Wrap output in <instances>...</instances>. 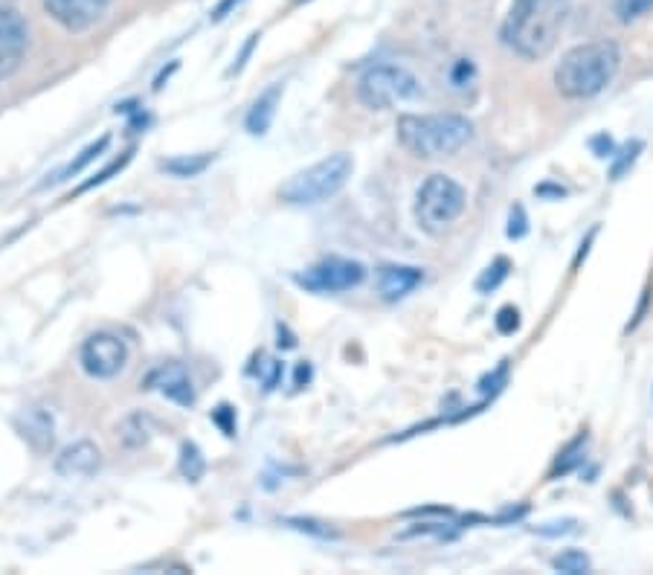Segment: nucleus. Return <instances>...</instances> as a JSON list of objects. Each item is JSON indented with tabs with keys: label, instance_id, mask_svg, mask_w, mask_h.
Segmentation results:
<instances>
[{
	"label": "nucleus",
	"instance_id": "29",
	"mask_svg": "<svg viewBox=\"0 0 653 575\" xmlns=\"http://www.w3.org/2000/svg\"><path fill=\"white\" fill-rule=\"evenodd\" d=\"M572 526H575V520H564V523H546V526H540L537 532H540V535H566V532H572Z\"/></svg>",
	"mask_w": 653,
	"mask_h": 575
},
{
	"label": "nucleus",
	"instance_id": "18",
	"mask_svg": "<svg viewBox=\"0 0 653 575\" xmlns=\"http://www.w3.org/2000/svg\"><path fill=\"white\" fill-rule=\"evenodd\" d=\"M207 471V459L201 454V448L195 442H183L180 445V474L189 480V483H198Z\"/></svg>",
	"mask_w": 653,
	"mask_h": 575
},
{
	"label": "nucleus",
	"instance_id": "8",
	"mask_svg": "<svg viewBox=\"0 0 653 575\" xmlns=\"http://www.w3.org/2000/svg\"><path fill=\"white\" fill-rule=\"evenodd\" d=\"M128 364V346L125 340L114 332H96L90 334L82 346V369L90 378L108 381L119 375Z\"/></svg>",
	"mask_w": 653,
	"mask_h": 575
},
{
	"label": "nucleus",
	"instance_id": "1",
	"mask_svg": "<svg viewBox=\"0 0 653 575\" xmlns=\"http://www.w3.org/2000/svg\"><path fill=\"white\" fill-rule=\"evenodd\" d=\"M569 0H514L503 21L500 38L520 59H546L564 32Z\"/></svg>",
	"mask_w": 653,
	"mask_h": 575
},
{
	"label": "nucleus",
	"instance_id": "12",
	"mask_svg": "<svg viewBox=\"0 0 653 575\" xmlns=\"http://www.w3.org/2000/svg\"><path fill=\"white\" fill-rule=\"evenodd\" d=\"M424 279L421 268L413 265H384L378 271V294L384 297L386 303H398L407 294H413Z\"/></svg>",
	"mask_w": 653,
	"mask_h": 575
},
{
	"label": "nucleus",
	"instance_id": "19",
	"mask_svg": "<svg viewBox=\"0 0 653 575\" xmlns=\"http://www.w3.org/2000/svg\"><path fill=\"white\" fill-rule=\"evenodd\" d=\"M122 439H125V445H128V448H140V445H146V442L151 439L149 416L137 413V416L125 419V422H122Z\"/></svg>",
	"mask_w": 653,
	"mask_h": 575
},
{
	"label": "nucleus",
	"instance_id": "25",
	"mask_svg": "<svg viewBox=\"0 0 653 575\" xmlns=\"http://www.w3.org/2000/svg\"><path fill=\"white\" fill-rule=\"evenodd\" d=\"M520 329V311L514 305H505L497 314V332L500 334H514Z\"/></svg>",
	"mask_w": 653,
	"mask_h": 575
},
{
	"label": "nucleus",
	"instance_id": "11",
	"mask_svg": "<svg viewBox=\"0 0 653 575\" xmlns=\"http://www.w3.org/2000/svg\"><path fill=\"white\" fill-rule=\"evenodd\" d=\"M146 387L166 395L169 401H175L180 407H192L195 404L192 378H189V372L180 364H163L160 369H154L149 378H146Z\"/></svg>",
	"mask_w": 653,
	"mask_h": 575
},
{
	"label": "nucleus",
	"instance_id": "7",
	"mask_svg": "<svg viewBox=\"0 0 653 575\" xmlns=\"http://www.w3.org/2000/svg\"><path fill=\"white\" fill-rule=\"evenodd\" d=\"M363 276H366V268L360 262L331 256V259L311 265L305 273H297L294 279H297L299 288H305L311 294H340V291L357 288L363 282Z\"/></svg>",
	"mask_w": 653,
	"mask_h": 575
},
{
	"label": "nucleus",
	"instance_id": "27",
	"mask_svg": "<svg viewBox=\"0 0 653 575\" xmlns=\"http://www.w3.org/2000/svg\"><path fill=\"white\" fill-rule=\"evenodd\" d=\"M529 233V224H526V210L523 207H514L508 215V239H523Z\"/></svg>",
	"mask_w": 653,
	"mask_h": 575
},
{
	"label": "nucleus",
	"instance_id": "13",
	"mask_svg": "<svg viewBox=\"0 0 653 575\" xmlns=\"http://www.w3.org/2000/svg\"><path fill=\"white\" fill-rule=\"evenodd\" d=\"M99 465H102V454H99V448H96L93 442H88V439L73 442V445L64 448L59 459H56V471H59L61 477H67V480H73V477H90V474L99 471Z\"/></svg>",
	"mask_w": 653,
	"mask_h": 575
},
{
	"label": "nucleus",
	"instance_id": "23",
	"mask_svg": "<svg viewBox=\"0 0 653 575\" xmlns=\"http://www.w3.org/2000/svg\"><path fill=\"white\" fill-rule=\"evenodd\" d=\"M584 448H587V436H581V439H575L569 448H566L561 459H558V465H555V471H552V477H558V474H566V471H572L578 462H581V456H584Z\"/></svg>",
	"mask_w": 653,
	"mask_h": 575
},
{
	"label": "nucleus",
	"instance_id": "17",
	"mask_svg": "<svg viewBox=\"0 0 653 575\" xmlns=\"http://www.w3.org/2000/svg\"><path fill=\"white\" fill-rule=\"evenodd\" d=\"M108 143H111V137H108V134H105V137H99L96 143H90L85 152L79 154L76 160H70V163H67V166H64L61 172H56V175H53V181H47V183H64V181H70V178H76V175H79V172H82V169H85L88 163H93V160H96L99 154L108 149ZM47 183H44V186H47Z\"/></svg>",
	"mask_w": 653,
	"mask_h": 575
},
{
	"label": "nucleus",
	"instance_id": "5",
	"mask_svg": "<svg viewBox=\"0 0 653 575\" xmlns=\"http://www.w3.org/2000/svg\"><path fill=\"white\" fill-rule=\"evenodd\" d=\"M468 195L447 175H430L416 195V221L427 236H442L465 212Z\"/></svg>",
	"mask_w": 653,
	"mask_h": 575
},
{
	"label": "nucleus",
	"instance_id": "14",
	"mask_svg": "<svg viewBox=\"0 0 653 575\" xmlns=\"http://www.w3.org/2000/svg\"><path fill=\"white\" fill-rule=\"evenodd\" d=\"M18 430H21V436L30 442L32 448L41 451V454L50 451L53 442H56V436H53V416L47 410H41V407L24 410L21 419H18Z\"/></svg>",
	"mask_w": 653,
	"mask_h": 575
},
{
	"label": "nucleus",
	"instance_id": "24",
	"mask_svg": "<svg viewBox=\"0 0 653 575\" xmlns=\"http://www.w3.org/2000/svg\"><path fill=\"white\" fill-rule=\"evenodd\" d=\"M653 0H616V15L622 18L624 24L642 18L645 12H651Z\"/></svg>",
	"mask_w": 653,
	"mask_h": 575
},
{
	"label": "nucleus",
	"instance_id": "22",
	"mask_svg": "<svg viewBox=\"0 0 653 575\" xmlns=\"http://www.w3.org/2000/svg\"><path fill=\"white\" fill-rule=\"evenodd\" d=\"M131 157H134V149H131V152L122 154V157H119V160H114V163H108V166H105V169H102V172H99L96 178H90V181L82 183V186L76 189V195L88 192V189H93V186H102L105 181H111V175H117V172H122V169H125L128 163H131Z\"/></svg>",
	"mask_w": 653,
	"mask_h": 575
},
{
	"label": "nucleus",
	"instance_id": "6",
	"mask_svg": "<svg viewBox=\"0 0 653 575\" xmlns=\"http://www.w3.org/2000/svg\"><path fill=\"white\" fill-rule=\"evenodd\" d=\"M357 96L366 108L372 111H386L401 102H413L421 96V82L398 64H375L369 67L360 82H357Z\"/></svg>",
	"mask_w": 653,
	"mask_h": 575
},
{
	"label": "nucleus",
	"instance_id": "9",
	"mask_svg": "<svg viewBox=\"0 0 653 575\" xmlns=\"http://www.w3.org/2000/svg\"><path fill=\"white\" fill-rule=\"evenodd\" d=\"M30 30L15 6H0V82L12 79L27 56Z\"/></svg>",
	"mask_w": 653,
	"mask_h": 575
},
{
	"label": "nucleus",
	"instance_id": "32",
	"mask_svg": "<svg viewBox=\"0 0 653 575\" xmlns=\"http://www.w3.org/2000/svg\"><path fill=\"white\" fill-rule=\"evenodd\" d=\"M593 149L598 152V157H610V152H613V143H610L607 137H595Z\"/></svg>",
	"mask_w": 653,
	"mask_h": 575
},
{
	"label": "nucleus",
	"instance_id": "3",
	"mask_svg": "<svg viewBox=\"0 0 653 575\" xmlns=\"http://www.w3.org/2000/svg\"><path fill=\"white\" fill-rule=\"evenodd\" d=\"M474 137V122L462 114H404L398 120V140L421 160L450 157Z\"/></svg>",
	"mask_w": 653,
	"mask_h": 575
},
{
	"label": "nucleus",
	"instance_id": "20",
	"mask_svg": "<svg viewBox=\"0 0 653 575\" xmlns=\"http://www.w3.org/2000/svg\"><path fill=\"white\" fill-rule=\"evenodd\" d=\"M511 271V262L500 256V259H494L485 271L479 273V279H476V291L479 294H491V291H497L500 285H503V279Z\"/></svg>",
	"mask_w": 653,
	"mask_h": 575
},
{
	"label": "nucleus",
	"instance_id": "30",
	"mask_svg": "<svg viewBox=\"0 0 653 575\" xmlns=\"http://www.w3.org/2000/svg\"><path fill=\"white\" fill-rule=\"evenodd\" d=\"M279 378H282V364L279 361H268V375H265V390L268 393L279 384Z\"/></svg>",
	"mask_w": 653,
	"mask_h": 575
},
{
	"label": "nucleus",
	"instance_id": "26",
	"mask_svg": "<svg viewBox=\"0 0 653 575\" xmlns=\"http://www.w3.org/2000/svg\"><path fill=\"white\" fill-rule=\"evenodd\" d=\"M212 422L224 430V436H236V410H233V407L221 404V407L212 413Z\"/></svg>",
	"mask_w": 653,
	"mask_h": 575
},
{
	"label": "nucleus",
	"instance_id": "2",
	"mask_svg": "<svg viewBox=\"0 0 653 575\" xmlns=\"http://www.w3.org/2000/svg\"><path fill=\"white\" fill-rule=\"evenodd\" d=\"M619 64H622V53L616 41L598 38V41L578 44L558 64L555 88L566 99H593L616 79Z\"/></svg>",
	"mask_w": 653,
	"mask_h": 575
},
{
	"label": "nucleus",
	"instance_id": "31",
	"mask_svg": "<svg viewBox=\"0 0 653 575\" xmlns=\"http://www.w3.org/2000/svg\"><path fill=\"white\" fill-rule=\"evenodd\" d=\"M238 3H241V0H221V3L212 9V21H224V18H227V12H230V9H236Z\"/></svg>",
	"mask_w": 653,
	"mask_h": 575
},
{
	"label": "nucleus",
	"instance_id": "21",
	"mask_svg": "<svg viewBox=\"0 0 653 575\" xmlns=\"http://www.w3.org/2000/svg\"><path fill=\"white\" fill-rule=\"evenodd\" d=\"M552 570H558V573H566V575L587 573V570H590V558H587L581 549H564L561 555L552 558Z\"/></svg>",
	"mask_w": 653,
	"mask_h": 575
},
{
	"label": "nucleus",
	"instance_id": "4",
	"mask_svg": "<svg viewBox=\"0 0 653 575\" xmlns=\"http://www.w3.org/2000/svg\"><path fill=\"white\" fill-rule=\"evenodd\" d=\"M355 172V160L352 154L340 152L331 154L326 160L308 166L297 172L294 178L279 186V198L285 204H294V207H311V204H323L328 198H334L349 178Z\"/></svg>",
	"mask_w": 653,
	"mask_h": 575
},
{
	"label": "nucleus",
	"instance_id": "15",
	"mask_svg": "<svg viewBox=\"0 0 653 575\" xmlns=\"http://www.w3.org/2000/svg\"><path fill=\"white\" fill-rule=\"evenodd\" d=\"M279 96H282V85H273V88H268V91L262 93V96L253 102V108L247 111L244 128H247L253 137H262V134H268L270 122H273V117H276Z\"/></svg>",
	"mask_w": 653,
	"mask_h": 575
},
{
	"label": "nucleus",
	"instance_id": "16",
	"mask_svg": "<svg viewBox=\"0 0 653 575\" xmlns=\"http://www.w3.org/2000/svg\"><path fill=\"white\" fill-rule=\"evenodd\" d=\"M215 154H183V157H172V160H163L160 169L172 178H198L201 172H207V166L212 163Z\"/></svg>",
	"mask_w": 653,
	"mask_h": 575
},
{
	"label": "nucleus",
	"instance_id": "10",
	"mask_svg": "<svg viewBox=\"0 0 653 575\" xmlns=\"http://www.w3.org/2000/svg\"><path fill=\"white\" fill-rule=\"evenodd\" d=\"M111 3L114 0H44V9L64 30L85 32L108 12Z\"/></svg>",
	"mask_w": 653,
	"mask_h": 575
},
{
	"label": "nucleus",
	"instance_id": "33",
	"mask_svg": "<svg viewBox=\"0 0 653 575\" xmlns=\"http://www.w3.org/2000/svg\"><path fill=\"white\" fill-rule=\"evenodd\" d=\"M294 3H308V0H294Z\"/></svg>",
	"mask_w": 653,
	"mask_h": 575
},
{
	"label": "nucleus",
	"instance_id": "28",
	"mask_svg": "<svg viewBox=\"0 0 653 575\" xmlns=\"http://www.w3.org/2000/svg\"><path fill=\"white\" fill-rule=\"evenodd\" d=\"M642 152V143H633V146H624L622 152V157H619V160H616V166H613V181H616V178H622V172L624 169H627V166H633V160H636V154Z\"/></svg>",
	"mask_w": 653,
	"mask_h": 575
}]
</instances>
